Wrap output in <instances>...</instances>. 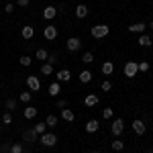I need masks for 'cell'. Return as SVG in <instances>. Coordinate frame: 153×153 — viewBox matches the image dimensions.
<instances>
[{
  "label": "cell",
  "mask_w": 153,
  "mask_h": 153,
  "mask_svg": "<svg viewBox=\"0 0 153 153\" xmlns=\"http://www.w3.org/2000/svg\"><path fill=\"white\" fill-rule=\"evenodd\" d=\"M108 33H110L108 25H94V27L90 29V35L94 37V39H104Z\"/></svg>",
  "instance_id": "6da1fadb"
},
{
  "label": "cell",
  "mask_w": 153,
  "mask_h": 153,
  "mask_svg": "<svg viewBox=\"0 0 153 153\" xmlns=\"http://www.w3.org/2000/svg\"><path fill=\"white\" fill-rule=\"evenodd\" d=\"M39 141L45 147H55L57 145V137H55V133H43V135H39Z\"/></svg>",
  "instance_id": "7a4b0ae2"
},
{
  "label": "cell",
  "mask_w": 153,
  "mask_h": 153,
  "mask_svg": "<svg viewBox=\"0 0 153 153\" xmlns=\"http://www.w3.org/2000/svg\"><path fill=\"white\" fill-rule=\"evenodd\" d=\"M123 71H125V76H127V78H135V76H137V71H139L137 61H127V63H125V68H123Z\"/></svg>",
  "instance_id": "3957f363"
},
{
  "label": "cell",
  "mask_w": 153,
  "mask_h": 153,
  "mask_svg": "<svg viewBox=\"0 0 153 153\" xmlns=\"http://www.w3.org/2000/svg\"><path fill=\"white\" fill-rule=\"evenodd\" d=\"M80 47H82V41H80L78 37H70V39L65 41V49H68V51H71V53L80 51Z\"/></svg>",
  "instance_id": "277c9868"
},
{
  "label": "cell",
  "mask_w": 153,
  "mask_h": 153,
  "mask_svg": "<svg viewBox=\"0 0 153 153\" xmlns=\"http://www.w3.org/2000/svg\"><path fill=\"white\" fill-rule=\"evenodd\" d=\"M27 88H29L31 92H39V90H41L39 78H37V76H27Z\"/></svg>",
  "instance_id": "5b68a950"
},
{
  "label": "cell",
  "mask_w": 153,
  "mask_h": 153,
  "mask_svg": "<svg viewBox=\"0 0 153 153\" xmlns=\"http://www.w3.org/2000/svg\"><path fill=\"white\" fill-rule=\"evenodd\" d=\"M110 131H112L114 137L123 135V131H125V123H123V118H114V123L110 125Z\"/></svg>",
  "instance_id": "8992f818"
},
{
  "label": "cell",
  "mask_w": 153,
  "mask_h": 153,
  "mask_svg": "<svg viewBox=\"0 0 153 153\" xmlns=\"http://www.w3.org/2000/svg\"><path fill=\"white\" fill-rule=\"evenodd\" d=\"M43 37H45L47 41H53V39L57 37V27H53V25H47V27L43 29Z\"/></svg>",
  "instance_id": "52a82bcc"
},
{
  "label": "cell",
  "mask_w": 153,
  "mask_h": 153,
  "mask_svg": "<svg viewBox=\"0 0 153 153\" xmlns=\"http://www.w3.org/2000/svg\"><path fill=\"white\" fill-rule=\"evenodd\" d=\"M131 127H133V131H135L137 135H145V131H147V127H145V123H143L141 118H135Z\"/></svg>",
  "instance_id": "ba28073f"
},
{
  "label": "cell",
  "mask_w": 153,
  "mask_h": 153,
  "mask_svg": "<svg viewBox=\"0 0 153 153\" xmlns=\"http://www.w3.org/2000/svg\"><path fill=\"white\" fill-rule=\"evenodd\" d=\"M147 31V25L145 23H133L129 25V33H137V35H143Z\"/></svg>",
  "instance_id": "9c48e42d"
},
{
  "label": "cell",
  "mask_w": 153,
  "mask_h": 153,
  "mask_svg": "<svg viewBox=\"0 0 153 153\" xmlns=\"http://www.w3.org/2000/svg\"><path fill=\"white\" fill-rule=\"evenodd\" d=\"M55 78H57V82H59V84H61V82L68 84V82L71 80V71H70V70H59L57 74H55Z\"/></svg>",
  "instance_id": "30bf717a"
},
{
  "label": "cell",
  "mask_w": 153,
  "mask_h": 153,
  "mask_svg": "<svg viewBox=\"0 0 153 153\" xmlns=\"http://www.w3.org/2000/svg\"><path fill=\"white\" fill-rule=\"evenodd\" d=\"M55 16H57V8H55V6H45V8H43V19L53 21Z\"/></svg>",
  "instance_id": "8fae6325"
},
{
  "label": "cell",
  "mask_w": 153,
  "mask_h": 153,
  "mask_svg": "<svg viewBox=\"0 0 153 153\" xmlns=\"http://www.w3.org/2000/svg\"><path fill=\"white\" fill-rule=\"evenodd\" d=\"M21 35H23V39L29 41V39H33V37H35V29H33L31 25H25L23 29H21Z\"/></svg>",
  "instance_id": "7c38bea8"
},
{
  "label": "cell",
  "mask_w": 153,
  "mask_h": 153,
  "mask_svg": "<svg viewBox=\"0 0 153 153\" xmlns=\"http://www.w3.org/2000/svg\"><path fill=\"white\" fill-rule=\"evenodd\" d=\"M23 139H25L27 143H33V141H37V139H39V135L35 133V129H27V131L23 133Z\"/></svg>",
  "instance_id": "4fadbf2b"
},
{
  "label": "cell",
  "mask_w": 153,
  "mask_h": 153,
  "mask_svg": "<svg viewBox=\"0 0 153 153\" xmlns=\"http://www.w3.org/2000/svg\"><path fill=\"white\" fill-rule=\"evenodd\" d=\"M61 118H63L65 123H74V120H76V114H74V110H70V108H63V110H61Z\"/></svg>",
  "instance_id": "5bb4252c"
},
{
  "label": "cell",
  "mask_w": 153,
  "mask_h": 153,
  "mask_svg": "<svg viewBox=\"0 0 153 153\" xmlns=\"http://www.w3.org/2000/svg\"><path fill=\"white\" fill-rule=\"evenodd\" d=\"M98 100H100V96H98V94H88L86 98H84V104H86V106H96V104H98Z\"/></svg>",
  "instance_id": "9a60e30c"
},
{
  "label": "cell",
  "mask_w": 153,
  "mask_h": 153,
  "mask_svg": "<svg viewBox=\"0 0 153 153\" xmlns=\"http://www.w3.org/2000/svg\"><path fill=\"white\" fill-rule=\"evenodd\" d=\"M23 117L27 118V120L35 118V117H37V108H35V106H27V108L23 110Z\"/></svg>",
  "instance_id": "2e32d148"
},
{
  "label": "cell",
  "mask_w": 153,
  "mask_h": 153,
  "mask_svg": "<svg viewBox=\"0 0 153 153\" xmlns=\"http://www.w3.org/2000/svg\"><path fill=\"white\" fill-rule=\"evenodd\" d=\"M76 16H78V19H86V16H88V6H86V4H78V6H76Z\"/></svg>",
  "instance_id": "e0dca14e"
},
{
  "label": "cell",
  "mask_w": 153,
  "mask_h": 153,
  "mask_svg": "<svg viewBox=\"0 0 153 153\" xmlns=\"http://www.w3.org/2000/svg\"><path fill=\"white\" fill-rule=\"evenodd\" d=\"M100 129V125H98V120L92 118V120H88L86 123V133H96V131Z\"/></svg>",
  "instance_id": "ac0fdd59"
},
{
  "label": "cell",
  "mask_w": 153,
  "mask_h": 153,
  "mask_svg": "<svg viewBox=\"0 0 153 153\" xmlns=\"http://www.w3.org/2000/svg\"><path fill=\"white\" fill-rule=\"evenodd\" d=\"M139 45H141V47H151V45H153V39L149 35H145V33H143V35L139 37Z\"/></svg>",
  "instance_id": "d6986e66"
},
{
  "label": "cell",
  "mask_w": 153,
  "mask_h": 153,
  "mask_svg": "<svg viewBox=\"0 0 153 153\" xmlns=\"http://www.w3.org/2000/svg\"><path fill=\"white\" fill-rule=\"evenodd\" d=\"M100 70H102V74H104V76H110V74L114 71V63H112V61H104Z\"/></svg>",
  "instance_id": "ffe728a7"
},
{
  "label": "cell",
  "mask_w": 153,
  "mask_h": 153,
  "mask_svg": "<svg viewBox=\"0 0 153 153\" xmlns=\"http://www.w3.org/2000/svg\"><path fill=\"white\" fill-rule=\"evenodd\" d=\"M61 92V84L59 82H51L49 84V96H57Z\"/></svg>",
  "instance_id": "44dd1931"
},
{
  "label": "cell",
  "mask_w": 153,
  "mask_h": 153,
  "mask_svg": "<svg viewBox=\"0 0 153 153\" xmlns=\"http://www.w3.org/2000/svg\"><path fill=\"white\" fill-rule=\"evenodd\" d=\"M90 80H92V71H88V70L80 71V82H82V84H88Z\"/></svg>",
  "instance_id": "7402d4cb"
},
{
  "label": "cell",
  "mask_w": 153,
  "mask_h": 153,
  "mask_svg": "<svg viewBox=\"0 0 153 153\" xmlns=\"http://www.w3.org/2000/svg\"><path fill=\"white\" fill-rule=\"evenodd\" d=\"M35 57L39 59V61H47L49 57V53H47V49H37V53H35Z\"/></svg>",
  "instance_id": "603a6c76"
},
{
  "label": "cell",
  "mask_w": 153,
  "mask_h": 153,
  "mask_svg": "<svg viewBox=\"0 0 153 153\" xmlns=\"http://www.w3.org/2000/svg\"><path fill=\"white\" fill-rule=\"evenodd\" d=\"M31 98H33L31 90H23V92H21V96H19V100H21V102H31Z\"/></svg>",
  "instance_id": "cb8c5ba5"
},
{
  "label": "cell",
  "mask_w": 153,
  "mask_h": 153,
  "mask_svg": "<svg viewBox=\"0 0 153 153\" xmlns=\"http://www.w3.org/2000/svg\"><path fill=\"white\" fill-rule=\"evenodd\" d=\"M33 129H35L37 135H43V133H47V125H45V123H37Z\"/></svg>",
  "instance_id": "d4e9b609"
},
{
  "label": "cell",
  "mask_w": 153,
  "mask_h": 153,
  "mask_svg": "<svg viewBox=\"0 0 153 153\" xmlns=\"http://www.w3.org/2000/svg\"><path fill=\"white\" fill-rule=\"evenodd\" d=\"M41 74H43V76H51V74H53V65H51V63H43V65H41Z\"/></svg>",
  "instance_id": "484cf974"
},
{
  "label": "cell",
  "mask_w": 153,
  "mask_h": 153,
  "mask_svg": "<svg viewBox=\"0 0 153 153\" xmlns=\"http://www.w3.org/2000/svg\"><path fill=\"white\" fill-rule=\"evenodd\" d=\"M92 61H94V55H92L90 51H86V53L82 55V63H86V65H90Z\"/></svg>",
  "instance_id": "4316f807"
},
{
  "label": "cell",
  "mask_w": 153,
  "mask_h": 153,
  "mask_svg": "<svg viewBox=\"0 0 153 153\" xmlns=\"http://www.w3.org/2000/svg\"><path fill=\"white\" fill-rule=\"evenodd\" d=\"M45 125H47V127H55V125H57V117H55V114H47Z\"/></svg>",
  "instance_id": "83f0119b"
},
{
  "label": "cell",
  "mask_w": 153,
  "mask_h": 153,
  "mask_svg": "<svg viewBox=\"0 0 153 153\" xmlns=\"http://www.w3.org/2000/svg\"><path fill=\"white\" fill-rule=\"evenodd\" d=\"M112 149H114V151H123V149H125V141L114 139V141H112Z\"/></svg>",
  "instance_id": "f1b7e54d"
},
{
  "label": "cell",
  "mask_w": 153,
  "mask_h": 153,
  "mask_svg": "<svg viewBox=\"0 0 153 153\" xmlns=\"http://www.w3.org/2000/svg\"><path fill=\"white\" fill-rule=\"evenodd\" d=\"M19 61H21V65H23V68H29V65L33 63V59L29 57V55H23V57L19 59Z\"/></svg>",
  "instance_id": "f546056e"
},
{
  "label": "cell",
  "mask_w": 153,
  "mask_h": 153,
  "mask_svg": "<svg viewBox=\"0 0 153 153\" xmlns=\"http://www.w3.org/2000/svg\"><path fill=\"white\" fill-rule=\"evenodd\" d=\"M25 149H23V145L21 143H12L10 145V153H23Z\"/></svg>",
  "instance_id": "4dcf8cb0"
},
{
  "label": "cell",
  "mask_w": 153,
  "mask_h": 153,
  "mask_svg": "<svg viewBox=\"0 0 153 153\" xmlns=\"http://www.w3.org/2000/svg\"><path fill=\"white\" fill-rule=\"evenodd\" d=\"M2 123H4V125H10V123H12V114H10V110H6V112L2 114Z\"/></svg>",
  "instance_id": "1f68e13d"
},
{
  "label": "cell",
  "mask_w": 153,
  "mask_h": 153,
  "mask_svg": "<svg viewBox=\"0 0 153 153\" xmlns=\"http://www.w3.org/2000/svg\"><path fill=\"white\" fill-rule=\"evenodd\" d=\"M14 108H16V100L14 98H8L6 100V110H14Z\"/></svg>",
  "instance_id": "d6a6232c"
},
{
  "label": "cell",
  "mask_w": 153,
  "mask_h": 153,
  "mask_svg": "<svg viewBox=\"0 0 153 153\" xmlns=\"http://www.w3.org/2000/svg\"><path fill=\"white\" fill-rule=\"evenodd\" d=\"M102 117L104 118H112V108H110V106H106L104 110H102Z\"/></svg>",
  "instance_id": "836d02e7"
},
{
  "label": "cell",
  "mask_w": 153,
  "mask_h": 153,
  "mask_svg": "<svg viewBox=\"0 0 153 153\" xmlns=\"http://www.w3.org/2000/svg\"><path fill=\"white\" fill-rule=\"evenodd\" d=\"M137 65H139V71H149V61H141Z\"/></svg>",
  "instance_id": "e575fe53"
},
{
  "label": "cell",
  "mask_w": 153,
  "mask_h": 153,
  "mask_svg": "<svg viewBox=\"0 0 153 153\" xmlns=\"http://www.w3.org/2000/svg\"><path fill=\"white\" fill-rule=\"evenodd\" d=\"M31 4V0H16V6H21V8H27Z\"/></svg>",
  "instance_id": "d590c367"
},
{
  "label": "cell",
  "mask_w": 153,
  "mask_h": 153,
  "mask_svg": "<svg viewBox=\"0 0 153 153\" xmlns=\"http://www.w3.org/2000/svg\"><path fill=\"white\" fill-rule=\"evenodd\" d=\"M47 61L51 63V65H53V63H57V53H51V55L47 57Z\"/></svg>",
  "instance_id": "8d00e7d4"
},
{
  "label": "cell",
  "mask_w": 153,
  "mask_h": 153,
  "mask_svg": "<svg viewBox=\"0 0 153 153\" xmlns=\"http://www.w3.org/2000/svg\"><path fill=\"white\" fill-rule=\"evenodd\" d=\"M110 88H112V84L108 82V80H106V82H102V92H108Z\"/></svg>",
  "instance_id": "74e56055"
},
{
  "label": "cell",
  "mask_w": 153,
  "mask_h": 153,
  "mask_svg": "<svg viewBox=\"0 0 153 153\" xmlns=\"http://www.w3.org/2000/svg\"><path fill=\"white\" fill-rule=\"evenodd\" d=\"M68 106H70L68 100H57V108H68Z\"/></svg>",
  "instance_id": "f35d334b"
},
{
  "label": "cell",
  "mask_w": 153,
  "mask_h": 153,
  "mask_svg": "<svg viewBox=\"0 0 153 153\" xmlns=\"http://www.w3.org/2000/svg\"><path fill=\"white\" fill-rule=\"evenodd\" d=\"M0 153H10V145H0Z\"/></svg>",
  "instance_id": "ab89813d"
},
{
  "label": "cell",
  "mask_w": 153,
  "mask_h": 153,
  "mask_svg": "<svg viewBox=\"0 0 153 153\" xmlns=\"http://www.w3.org/2000/svg\"><path fill=\"white\" fill-rule=\"evenodd\" d=\"M12 10H14V4L8 2V4H6V8H4V12H12Z\"/></svg>",
  "instance_id": "60d3db41"
},
{
  "label": "cell",
  "mask_w": 153,
  "mask_h": 153,
  "mask_svg": "<svg viewBox=\"0 0 153 153\" xmlns=\"http://www.w3.org/2000/svg\"><path fill=\"white\" fill-rule=\"evenodd\" d=\"M149 29H151V31H153V23H149Z\"/></svg>",
  "instance_id": "b9f144b4"
},
{
  "label": "cell",
  "mask_w": 153,
  "mask_h": 153,
  "mask_svg": "<svg viewBox=\"0 0 153 153\" xmlns=\"http://www.w3.org/2000/svg\"><path fill=\"white\" fill-rule=\"evenodd\" d=\"M147 153H153V149H149V151H147Z\"/></svg>",
  "instance_id": "7bdbcfd3"
},
{
  "label": "cell",
  "mask_w": 153,
  "mask_h": 153,
  "mask_svg": "<svg viewBox=\"0 0 153 153\" xmlns=\"http://www.w3.org/2000/svg\"><path fill=\"white\" fill-rule=\"evenodd\" d=\"M92 153H98V151H92Z\"/></svg>",
  "instance_id": "ee69618b"
},
{
  "label": "cell",
  "mask_w": 153,
  "mask_h": 153,
  "mask_svg": "<svg viewBox=\"0 0 153 153\" xmlns=\"http://www.w3.org/2000/svg\"><path fill=\"white\" fill-rule=\"evenodd\" d=\"M6 2H10V0H6Z\"/></svg>",
  "instance_id": "f6af8a7d"
}]
</instances>
